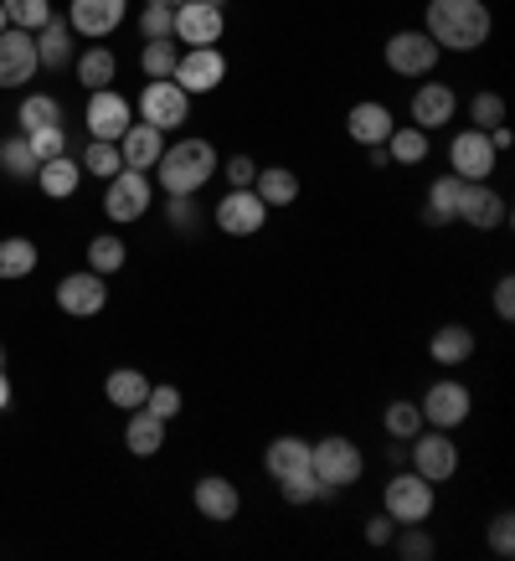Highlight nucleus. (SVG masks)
Masks as SVG:
<instances>
[{"label":"nucleus","instance_id":"nucleus-27","mask_svg":"<svg viewBox=\"0 0 515 561\" xmlns=\"http://www.w3.org/2000/svg\"><path fill=\"white\" fill-rule=\"evenodd\" d=\"M253 191H258V202L274 211V206H294V202H299V191H305V186H299V175H294L289 165H258Z\"/></svg>","mask_w":515,"mask_h":561},{"label":"nucleus","instance_id":"nucleus-53","mask_svg":"<svg viewBox=\"0 0 515 561\" xmlns=\"http://www.w3.org/2000/svg\"><path fill=\"white\" fill-rule=\"evenodd\" d=\"M11 408V381H5V366H0V412Z\"/></svg>","mask_w":515,"mask_h":561},{"label":"nucleus","instance_id":"nucleus-52","mask_svg":"<svg viewBox=\"0 0 515 561\" xmlns=\"http://www.w3.org/2000/svg\"><path fill=\"white\" fill-rule=\"evenodd\" d=\"M484 135H490V145H495V154H505V150L515 145V135L505 129V124H495V129H484Z\"/></svg>","mask_w":515,"mask_h":561},{"label":"nucleus","instance_id":"nucleus-21","mask_svg":"<svg viewBox=\"0 0 515 561\" xmlns=\"http://www.w3.org/2000/svg\"><path fill=\"white\" fill-rule=\"evenodd\" d=\"M397 129V119H392V108L387 103H377V99H360L351 114H345V135L356 139V145H387V135Z\"/></svg>","mask_w":515,"mask_h":561},{"label":"nucleus","instance_id":"nucleus-2","mask_svg":"<svg viewBox=\"0 0 515 561\" xmlns=\"http://www.w3.org/2000/svg\"><path fill=\"white\" fill-rule=\"evenodd\" d=\"M217 165H222V154H217L211 139H175L154 160V181H160L165 196H196L217 175Z\"/></svg>","mask_w":515,"mask_h":561},{"label":"nucleus","instance_id":"nucleus-14","mask_svg":"<svg viewBox=\"0 0 515 561\" xmlns=\"http://www.w3.org/2000/svg\"><path fill=\"white\" fill-rule=\"evenodd\" d=\"M171 78L186 88V93H217L227 78L222 47H181V62H175Z\"/></svg>","mask_w":515,"mask_h":561},{"label":"nucleus","instance_id":"nucleus-50","mask_svg":"<svg viewBox=\"0 0 515 561\" xmlns=\"http://www.w3.org/2000/svg\"><path fill=\"white\" fill-rule=\"evenodd\" d=\"M495 314L505 324L515 320V278H511V273H500V284H495Z\"/></svg>","mask_w":515,"mask_h":561},{"label":"nucleus","instance_id":"nucleus-35","mask_svg":"<svg viewBox=\"0 0 515 561\" xmlns=\"http://www.w3.org/2000/svg\"><path fill=\"white\" fill-rule=\"evenodd\" d=\"M278 494H284V505H314V500H335L330 484H320L314 469H299V474L278 479Z\"/></svg>","mask_w":515,"mask_h":561},{"label":"nucleus","instance_id":"nucleus-11","mask_svg":"<svg viewBox=\"0 0 515 561\" xmlns=\"http://www.w3.org/2000/svg\"><path fill=\"white\" fill-rule=\"evenodd\" d=\"M495 160L500 154L484 129H459V135L448 139V171L459 175V181H490Z\"/></svg>","mask_w":515,"mask_h":561},{"label":"nucleus","instance_id":"nucleus-43","mask_svg":"<svg viewBox=\"0 0 515 561\" xmlns=\"http://www.w3.org/2000/svg\"><path fill=\"white\" fill-rule=\"evenodd\" d=\"M469 119H474V129H495V124H505V99L490 93V88H480V93L469 99Z\"/></svg>","mask_w":515,"mask_h":561},{"label":"nucleus","instance_id":"nucleus-13","mask_svg":"<svg viewBox=\"0 0 515 561\" xmlns=\"http://www.w3.org/2000/svg\"><path fill=\"white\" fill-rule=\"evenodd\" d=\"M88 139H119L129 124H135V103L124 99L119 88H99V93H88Z\"/></svg>","mask_w":515,"mask_h":561},{"label":"nucleus","instance_id":"nucleus-30","mask_svg":"<svg viewBox=\"0 0 515 561\" xmlns=\"http://www.w3.org/2000/svg\"><path fill=\"white\" fill-rule=\"evenodd\" d=\"M428 356L438 360V366H464V360L474 356V330H469V324H444V330H433Z\"/></svg>","mask_w":515,"mask_h":561},{"label":"nucleus","instance_id":"nucleus-57","mask_svg":"<svg viewBox=\"0 0 515 561\" xmlns=\"http://www.w3.org/2000/svg\"><path fill=\"white\" fill-rule=\"evenodd\" d=\"M211 5H227V0H211Z\"/></svg>","mask_w":515,"mask_h":561},{"label":"nucleus","instance_id":"nucleus-19","mask_svg":"<svg viewBox=\"0 0 515 561\" xmlns=\"http://www.w3.org/2000/svg\"><path fill=\"white\" fill-rule=\"evenodd\" d=\"M408 114L417 129H444V124H454V114H459V93L448 83H417L412 88V103H408Z\"/></svg>","mask_w":515,"mask_h":561},{"label":"nucleus","instance_id":"nucleus-40","mask_svg":"<svg viewBox=\"0 0 515 561\" xmlns=\"http://www.w3.org/2000/svg\"><path fill=\"white\" fill-rule=\"evenodd\" d=\"M175 62H181L175 36H160V42H145V47H139V68H145V78H171Z\"/></svg>","mask_w":515,"mask_h":561},{"label":"nucleus","instance_id":"nucleus-3","mask_svg":"<svg viewBox=\"0 0 515 561\" xmlns=\"http://www.w3.org/2000/svg\"><path fill=\"white\" fill-rule=\"evenodd\" d=\"M309 469H314L320 484H330V490H351V484H360V474H366V454H360L345 433H330V438L309 443Z\"/></svg>","mask_w":515,"mask_h":561},{"label":"nucleus","instance_id":"nucleus-4","mask_svg":"<svg viewBox=\"0 0 515 561\" xmlns=\"http://www.w3.org/2000/svg\"><path fill=\"white\" fill-rule=\"evenodd\" d=\"M438 57H444V51L433 47V36L423 32V26H402V32H392L387 47H381V62H387L392 78H428V72L438 68Z\"/></svg>","mask_w":515,"mask_h":561},{"label":"nucleus","instance_id":"nucleus-1","mask_svg":"<svg viewBox=\"0 0 515 561\" xmlns=\"http://www.w3.org/2000/svg\"><path fill=\"white\" fill-rule=\"evenodd\" d=\"M423 32L433 36L438 51H480L495 32V16L484 0H428Z\"/></svg>","mask_w":515,"mask_h":561},{"label":"nucleus","instance_id":"nucleus-26","mask_svg":"<svg viewBox=\"0 0 515 561\" xmlns=\"http://www.w3.org/2000/svg\"><path fill=\"white\" fill-rule=\"evenodd\" d=\"M124 448H129L135 459H154V454L165 448V423H160L150 408H135L129 423H124Z\"/></svg>","mask_w":515,"mask_h":561},{"label":"nucleus","instance_id":"nucleus-41","mask_svg":"<svg viewBox=\"0 0 515 561\" xmlns=\"http://www.w3.org/2000/svg\"><path fill=\"white\" fill-rule=\"evenodd\" d=\"M381 427H387V438L408 443L423 433V412H417V402H392V408L381 412Z\"/></svg>","mask_w":515,"mask_h":561},{"label":"nucleus","instance_id":"nucleus-34","mask_svg":"<svg viewBox=\"0 0 515 561\" xmlns=\"http://www.w3.org/2000/svg\"><path fill=\"white\" fill-rule=\"evenodd\" d=\"M16 124L21 135H32V129H47V124H62V103L52 99V93H26L16 108Z\"/></svg>","mask_w":515,"mask_h":561},{"label":"nucleus","instance_id":"nucleus-15","mask_svg":"<svg viewBox=\"0 0 515 561\" xmlns=\"http://www.w3.org/2000/svg\"><path fill=\"white\" fill-rule=\"evenodd\" d=\"M469 387L464 381H433L428 391H423V402H417V412H423V427H444V433H454V427L469 417Z\"/></svg>","mask_w":515,"mask_h":561},{"label":"nucleus","instance_id":"nucleus-9","mask_svg":"<svg viewBox=\"0 0 515 561\" xmlns=\"http://www.w3.org/2000/svg\"><path fill=\"white\" fill-rule=\"evenodd\" d=\"M211 221H217V232H227V238H258L263 221H268V206L258 202L253 186H242V191H227L222 202L211 206Z\"/></svg>","mask_w":515,"mask_h":561},{"label":"nucleus","instance_id":"nucleus-5","mask_svg":"<svg viewBox=\"0 0 515 561\" xmlns=\"http://www.w3.org/2000/svg\"><path fill=\"white\" fill-rule=\"evenodd\" d=\"M433 484L417 469H408V474H392L387 479V490H381V511L392 515L397 526H423L433 515Z\"/></svg>","mask_w":515,"mask_h":561},{"label":"nucleus","instance_id":"nucleus-46","mask_svg":"<svg viewBox=\"0 0 515 561\" xmlns=\"http://www.w3.org/2000/svg\"><path fill=\"white\" fill-rule=\"evenodd\" d=\"M217 175L227 181V191H242V186H253L258 160H253V154H232V160H222V165H217Z\"/></svg>","mask_w":515,"mask_h":561},{"label":"nucleus","instance_id":"nucleus-24","mask_svg":"<svg viewBox=\"0 0 515 561\" xmlns=\"http://www.w3.org/2000/svg\"><path fill=\"white\" fill-rule=\"evenodd\" d=\"M36 62L47 72H68L72 68V26L68 16H52L42 32H36Z\"/></svg>","mask_w":515,"mask_h":561},{"label":"nucleus","instance_id":"nucleus-10","mask_svg":"<svg viewBox=\"0 0 515 561\" xmlns=\"http://www.w3.org/2000/svg\"><path fill=\"white\" fill-rule=\"evenodd\" d=\"M222 32H227L222 5H211V0H186V5H175V26H171L175 42H186V47H217Z\"/></svg>","mask_w":515,"mask_h":561},{"label":"nucleus","instance_id":"nucleus-54","mask_svg":"<svg viewBox=\"0 0 515 561\" xmlns=\"http://www.w3.org/2000/svg\"><path fill=\"white\" fill-rule=\"evenodd\" d=\"M5 26H11V21H5V5H0V32H5Z\"/></svg>","mask_w":515,"mask_h":561},{"label":"nucleus","instance_id":"nucleus-17","mask_svg":"<svg viewBox=\"0 0 515 561\" xmlns=\"http://www.w3.org/2000/svg\"><path fill=\"white\" fill-rule=\"evenodd\" d=\"M36 72H42V62H36V36L5 26V32H0V88H26Z\"/></svg>","mask_w":515,"mask_h":561},{"label":"nucleus","instance_id":"nucleus-32","mask_svg":"<svg viewBox=\"0 0 515 561\" xmlns=\"http://www.w3.org/2000/svg\"><path fill=\"white\" fill-rule=\"evenodd\" d=\"M381 150H387L392 165H423V160H428V129H417V124H397Z\"/></svg>","mask_w":515,"mask_h":561},{"label":"nucleus","instance_id":"nucleus-37","mask_svg":"<svg viewBox=\"0 0 515 561\" xmlns=\"http://www.w3.org/2000/svg\"><path fill=\"white\" fill-rule=\"evenodd\" d=\"M36 160L32 145H26V135H11V139H0V171L11 175V181H32L36 175Z\"/></svg>","mask_w":515,"mask_h":561},{"label":"nucleus","instance_id":"nucleus-31","mask_svg":"<svg viewBox=\"0 0 515 561\" xmlns=\"http://www.w3.org/2000/svg\"><path fill=\"white\" fill-rule=\"evenodd\" d=\"M42 253H36L32 238H0V284H16V278H32Z\"/></svg>","mask_w":515,"mask_h":561},{"label":"nucleus","instance_id":"nucleus-6","mask_svg":"<svg viewBox=\"0 0 515 561\" xmlns=\"http://www.w3.org/2000/svg\"><path fill=\"white\" fill-rule=\"evenodd\" d=\"M191 114V93L175 78H150V83L139 88V119L154 124L160 135H171V129H181Z\"/></svg>","mask_w":515,"mask_h":561},{"label":"nucleus","instance_id":"nucleus-33","mask_svg":"<svg viewBox=\"0 0 515 561\" xmlns=\"http://www.w3.org/2000/svg\"><path fill=\"white\" fill-rule=\"evenodd\" d=\"M459 191H464V181L454 171L438 175L428 186V211H423V221H428V227H448V221L459 217Z\"/></svg>","mask_w":515,"mask_h":561},{"label":"nucleus","instance_id":"nucleus-12","mask_svg":"<svg viewBox=\"0 0 515 561\" xmlns=\"http://www.w3.org/2000/svg\"><path fill=\"white\" fill-rule=\"evenodd\" d=\"M454 221H469L474 232H495V227H505V221H511V202H505L490 181H464L459 217H454Z\"/></svg>","mask_w":515,"mask_h":561},{"label":"nucleus","instance_id":"nucleus-48","mask_svg":"<svg viewBox=\"0 0 515 561\" xmlns=\"http://www.w3.org/2000/svg\"><path fill=\"white\" fill-rule=\"evenodd\" d=\"M145 408H150L154 417H160V423H171L175 412H181V387H150Z\"/></svg>","mask_w":515,"mask_h":561},{"label":"nucleus","instance_id":"nucleus-25","mask_svg":"<svg viewBox=\"0 0 515 561\" xmlns=\"http://www.w3.org/2000/svg\"><path fill=\"white\" fill-rule=\"evenodd\" d=\"M36 186H42V196H52V202H68V196H78V186H83V165H78L72 154L42 160V165H36Z\"/></svg>","mask_w":515,"mask_h":561},{"label":"nucleus","instance_id":"nucleus-7","mask_svg":"<svg viewBox=\"0 0 515 561\" xmlns=\"http://www.w3.org/2000/svg\"><path fill=\"white\" fill-rule=\"evenodd\" d=\"M408 463L428 484H444V479L459 474V443L448 438L444 427H423L417 438H408Z\"/></svg>","mask_w":515,"mask_h":561},{"label":"nucleus","instance_id":"nucleus-18","mask_svg":"<svg viewBox=\"0 0 515 561\" xmlns=\"http://www.w3.org/2000/svg\"><path fill=\"white\" fill-rule=\"evenodd\" d=\"M129 16V0H72L68 5V26L88 42H103V36H114Z\"/></svg>","mask_w":515,"mask_h":561},{"label":"nucleus","instance_id":"nucleus-28","mask_svg":"<svg viewBox=\"0 0 515 561\" xmlns=\"http://www.w3.org/2000/svg\"><path fill=\"white\" fill-rule=\"evenodd\" d=\"M263 469H268V479H289V474H299V469H309V443L299 438V433L274 438L268 454H263Z\"/></svg>","mask_w":515,"mask_h":561},{"label":"nucleus","instance_id":"nucleus-16","mask_svg":"<svg viewBox=\"0 0 515 561\" xmlns=\"http://www.w3.org/2000/svg\"><path fill=\"white\" fill-rule=\"evenodd\" d=\"M103 305H108V284H103V273H68L62 284H57V309L62 314H72V320H93V314H103Z\"/></svg>","mask_w":515,"mask_h":561},{"label":"nucleus","instance_id":"nucleus-8","mask_svg":"<svg viewBox=\"0 0 515 561\" xmlns=\"http://www.w3.org/2000/svg\"><path fill=\"white\" fill-rule=\"evenodd\" d=\"M103 217L119 221V227H129V221H139L145 211L154 206V186H150V171H119L114 181H103Z\"/></svg>","mask_w":515,"mask_h":561},{"label":"nucleus","instance_id":"nucleus-20","mask_svg":"<svg viewBox=\"0 0 515 561\" xmlns=\"http://www.w3.org/2000/svg\"><path fill=\"white\" fill-rule=\"evenodd\" d=\"M191 500H196V515L217 520V526L238 520V511H242V494L227 474H202L196 479V490H191Z\"/></svg>","mask_w":515,"mask_h":561},{"label":"nucleus","instance_id":"nucleus-29","mask_svg":"<svg viewBox=\"0 0 515 561\" xmlns=\"http://www.w3.org/2000/svg\"><path fill=\"white\" fill-rule=\"evenodd\" d=\"M103 397L119 412H135V408H145V397H150V376L135 371V366H119V371H108V381H103Z\"/></svg>","mask_w":515,"mask_h":561},{"label":"nucleus","instance_id":"nucleus-45","mask_svg":"<svg viewBox=\"0 0 515 561\" xmlns=\"http://www.w3.org/2000/svg\"><path fill=\"white\" fill-rule=\"evenodd\" d=\"M26 145H32L36 160H57V154H68V129H62V124L32 129V135H26Z\"/></svg>","mask_w":515,"mask_h":561},{"label":"nucleus","instance_id":"nucleus-39","mask_svg":"<svg viewBox=\"0 0 515 561\" xmlns=\"http://www.w3.org/2000/svg\"><path fill=\"white\" fill-rule=\"evenodd\" d=\"M0 5H5V21H11L16 32H32V36L57 16V11H52V0H0Z\"/></svg>","mask_w":515,"mask_h":561},{"label":"nucleus","instance_id":"nucleus-55","mask_svg":"<svg viewBox=\"0 0 515 561\" xmlns=\"http://www.w3.org/2000/svg\"><path fill=\"white\" fill-rule=\"evenodd\" d=\"M160 5H171V11H175V5H186V0H160Z\"/></svg>","mask_w":515,"mask_h":561},{"label":"nucleus","instance_id":"nucleus-47","mask_svg":"<svg viewBox=\"0 0 515 561\" xmlns=\"http://www.w3.org/2000/svg\"><path fill=\"white\" fill-rule=\"evenodd\" d=\"M490 551L495 557H515V515L500 511L495 520H490Z\"/></svg>","mask_w":515,"mask_h":561},{"label":"nucleus","instance_id":"nucleus-38","mask_svg":"<svg viewBox=\"0 0 515 561\" xmlns=\"http://www.w3.org/2000/svg\"><path fill=\"white\" fill-rule=\"evenodd\" d=\"M124 263H129V248H124V238H114V232H103V238H93L88 242V268L93 273H119Z\"/></svg>","mask_w":515,"mask_h":561},{"label":"nucleus","instance_id":"nucleus-44","mask_svg":"<svg viewBox=\"0 0 515 561\" xmlns=\"http://www.w3.org/2000/svg\"><path fill=\"white\" fill-rule=\"evenodd\" d=\"M171 26H175V11H171V5L145 0V11H139V36H145V42H160V36H171Z\"/></svg>","mask_w":515,"mask_h":561},{"label":"nucleus","instance_id":"nucleus-51","mask_svg":"<svg viewBox=\"0 0 515 561\" xmlns=\"http://www.w3.org/2000/svg\"><path fill=\"white\" fill-rule=\"evenodd\" d=\"M392 530H397V520L387 511L371 515V520H366V546H392Z\"/></svg>","mask_w":515,"mask_h":561},{"label":"nucleus","instance_id":"nucleus-49","mask_svg":"<svg viewBox=\"0 0 515 561\" xmlns=\"http://www.w3.org/2000/svg\"><path fill=\"white\" fill-rule=\"evenodd\" d=\"M165 217H171L175 232H196V227H202V217H196L191 196H171V202H165Z\"/></svg>","mask_w":515,"mask_h":561},{"label":"nucleus","instance_id":"nucleus-22","mask_svg":"<svg viewBox=\"0 0 515 561\" xmlns=\"http://www.w3.org/2000/svg\"><path fill=\"white\" fill-rule=\"evenodd\" d=\"M114 145H119V154H124V171H154V160L165 154V135H160L154 124H145V119L129 124Z\"/></svg>","mask_w":515,"mask_h":561},{"label":"nucleus","instance_id":"nucleus-23","mask_svg":"<svg viewBox=\"0 0 515 561\" xmlns=\"http://www.w3.org/2000/svg\"><path fill=\"white\" fill-rule=\"evenodd\" d=\"M72 72H78V83H83L88 93H99V88H114V78H119V57H114V47L93 42V47H83L78 57H72Z\"/></svg>","mask_w":515,"mask_h":561},{"label":"nucleus","instance_id":"nucleus-42","mask_svg":"<svg viewBox=\"0 0 515 561\" xmlns=\"http://www.w3.org/2000/svg\"><path fill=\"white\" fill-rule=\"evenodd\" d=\"M392 546H397V557L402 561H433V551H438V541H433L423 526H397Z\"/></svg>","mask_w":515,"mask_h":561},{"label":"nucleus","instance_id":"nucleus-56","mask_svg":"<svg viewBox=\"0 0 515 561\" xmlns=\"http://www.w3.org/2000/svg\"><path fill=\"white\" fill-rule=\"evenodd\" d=\"M0 366H5V345H0Z\"/></svg>","mask_w":515,"mask_h":561},{"label":"nucleus","instance_id":"nucleus-36","mask_svg":"<svg viewBox=\"0 0 515 561\" xmlns=\"http://www.w3.org/2000/svg\"><path fill=\"white\" fill-rule=\"evenodd\" d=\"M83 175H99V181H114V175L124 171V154L114 139H88V150H83Z\"/></svg>","mask_w":515,"mask_h":561}]
</instances>
